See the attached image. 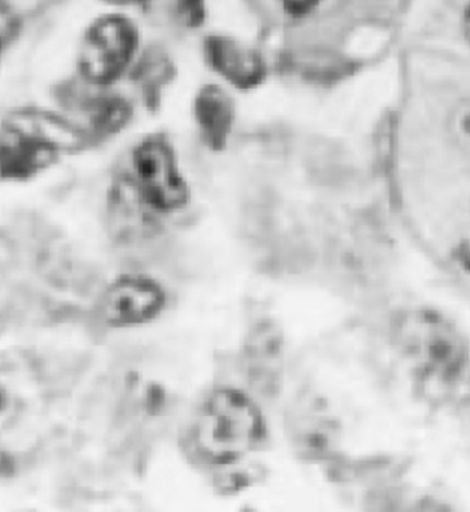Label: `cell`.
I'll return each mask as SVG.
<instances>
[{
  "instance_id": "6da1fadb",
  "label": "cell",
  "mask_w": 470,
  "mask_h": 512,
  "mask_svg": "<svg viewBox=\"0 0 470 512\" xmlns=\"http://www.w3.org/2000/svg\"><path fill=\"white\" fill-rule=\"evenodd\" d=\"M263 434L259 406L244 392L218 389L197 410L188 428V443L202 460L223 466L254 451Z\"/></svg>"
},
{
  "instance_id": "7a4b0ae2",
  "label": "cell",
  "mask_w": 470,
  "mask_h": 512,
  "mask_svg": "<svg viewBox=\"0 0 470 512\" xmlns=\"http://www.w3.org/2000/svg\"><path fill=\"white\" fill-rule=\"evenodd\" d=\"M127 181L139 205L154 215H173L190 203V185L175 151L160 137H149L136 146Z\"/></svg>"
},
{
  "instance_id": "3957f363",
  "label": "cell",
  "mask_w": 470,
  "mask_h": 512,
  "mask_svg": "<svg viewBox=\"0 0 470 512\" xmlns=\"http://www.w3.org/2000/svg\"><path fill=\"white\" fill-rule=\"evenodd\" d=\"M169 296L160 281L146 274H121L110 280L94 302V317L104 329L140 328L163 316Z\"/></svg>"
},
{
  "instance_id": "277c9868",
  "label": "cell",
  "mask_w": 470,
  "mask_h": 512,
  "mask_svg": "<svg viewBox=\"0 0 470 512\" xmlns=\"http://www.w3.org/2000/svg\"><path fill=\"white\" fill-rule=\"evenodd\" d=\"M137 31L121 17L101 19L89 28L82 44L83 71L98 82L110 83L122 76L136 55Z\"/></svg>"
},
{
  "instance_id": "5b68a950",
  "label": "cell",
  "mask_w": 470,
  "mask_h": 512,
  "mask_svg": "<svg viewBox=\"0 0 470 512\" xmlns=\"http://www.w3.org/2000/svg\"><path fill=\"white\" fill-rule=\"evenodd\" d=\"M206 52L214 70L239 88H254L265 76L260 56L232 38H212Z\"/></svg>"
},
{
  "instance_id": "8992f818",
  "label": "cell",
  "mask_w": 470,
  "mask_h": 512,
  "mask_svg": "<svg viewBox=\"0 0 470 512\" xmlns=\"http://www.w3.org/2000/svg\"><path fill=\"white\" fill-rule=\"evenodd\" d=\"M197 121L209 145L223 146L233 124V106L221 89L205 88L197 97Z\"/></svg>"
},
{
  "instance_id": "52a82bcc",
  "label": "cell",
  "mask_w": 470,
  "mask_h": 512,
  "mask_svg": "<svg viewBox=\"0 0 470 512\" xmlns=\"http://www.w3.org/2000/svg\"><path fill=\"white\" fill-rule=\"evenodd\" d=\"M28 409V392L16 367L0 358V440L13 433Z\"/></svg>"
},
{
  "instance_id": "ba28073f",
  "label": "cell",
  "mask_w": 470,
  "mask_h": 512,
  "mask_svg": "<svg viewBox=\"0 0 470 512\" xmlns=\"http://www.w3.org/2000/svg\"><path fill=\"white\" fill-rule=\"evenodd\" d=\"M281 8L293 19H302L313 13L322 0H278Z\"/></svg>"
},
{
  "instance_id": "9c48e42d",
  "label": "cell",
  "mask_w": 470,
  "mask_h": 512,
  "mask_svg": "<svg viewBox=\"0 0 470 512\" xmlns=\"http://www.w3.org/2000/svg\"><path fill=\"white\" fill-rule=\"evenodd\" d=\"M203 8H205V0H179V13L190 25L200 23Z\"/></svg>"
}]
</instances>
